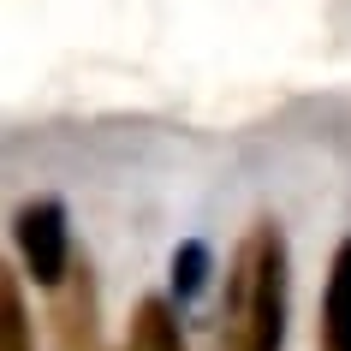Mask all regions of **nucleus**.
I'll use <instances>...</instances> for the list:
<instances>
[{
	"instance_id": "obj_1",
	"label": "nucleus",
	"mask_w": 351,
	"mask_h": 351,
	"mask_svg": "<svg viewBox=\"0 0 351 351\" xmlns=\"http://www.w3.org/2000/svg\"><path fill=\"white\" fill-rule=\"evenodd\" d=\"M286 304H292V250L274 221L244 232L232 274H226V346L221 351H280L286 346Z\"/></svg>"
},
{
	"instance_id": "obj_2",
	"label": "nucleus",
	"mask_w": 351,
	"mask_h": 351,
	"mask_svg": "<svg viewBox=\"0 0 351 351\" xmlns=\"http://www.w3.org/2000/svg\"><path fill=\"white\" fill-rule=\"evenodd\" d=\"M12 244H19L24 274L60 292L66 274H72V232H66V203L54 197H30V203L12 215Z\"/></svg>"
},
{
	"instance_id": "obj_3",
	"label": "nucleus",
	"mask_w": 351,
	"mask_h": 351,
	"mask_svg": "<svg viewBox=\"0 0 351 351\" xmlns=\"http://www.w3.org/2000/svg\"><path fill=\"white\" fill-rule=\"evenodd\" d=\"M315 351H351V239L333 250L328 286H322V322H315Z\"/></svg>"
},
{
	"instance_id": "obj_4",
	"label": "nucleus",
	"mask_w": 351,
	"mask_h": 351,
	"mask_svg": "<svg viewBox=\"0 0 351 351\" xmlns=\"http://www.w3.org/2000/svg\"><path fill=\"white\" fill-rule=\"evenodd\" d=\"M60 339L66 351H95V280L90 268H72V286L60 292Z\"/></svg>"
},
{
	"instance_id": "obj_5",
	"label": "nucleus",
	"mask_w": 351,
	"mask_h": 351,
	"mask_svg": "<svg viewBox=\"0 0 351 351\" xmlns=\"http://www.w3.org/2000/svg\"><path fill=\"white\" fill-rule=\"evenodd\" d=\"M125 351H185V333H179V315H173L167 298H143V304H137Z\"/></svg>"
},
{
	"instance_id": "obj_6",
	"label": "nucleus",
	"mask_w": 351,
	"mask_h": 351,
	"mask_svg": "<svg viewBox=\"0 0 351 351\" xmlns=\"http://www.w3.org/2000/svg\"><path fill=\"white\" fill-rule=\"evenodd\" d=\"M0 351H36V346H30V315H24L19 274L0 280Z\"/></svg>"
},
{
	"instance_id": "obj_7",
	"label": "nucleus",
	"mask_w": 351,
	"mask_h": 351,
	"mask_svg": "<svg viewBox=\"0 0 351 351\" xmlns=\"http://www.w3.org/2000/svg\"><path fill=\"white\" fill-rule=\"evenodd\" d=\"M208 280V244L203 239H185L179 250H173V292L179 298H197Z\"/></svg>"
}]
</instances>
